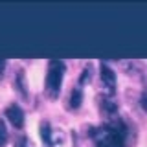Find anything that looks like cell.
<instances>
[{"instance_id":"obj_1","label":"cell","mask_w":147,"mask_h":147,"mask_svg":"<svg viewBox=\"0 0 147 147\" xmlns=\"http://www.w3.org/2000/svg\"><path fill=\"white\" fill-rule=\"evenodd\" d=\"M63 72L64 63L59 59H52L48 63V74H46V94L50 98H57L63 85Z\"/></svg>"},{"instance_id":"obj_2","label":"cell","mask_w":147,"mask_h":147,"mask_svg":"<svg viewBox=\"0 0 147 147\" xmlns=\"http://www.w3.org/2000/svg\"><path fill=\"white\" fill-rule=\"evenodd\" d=\"M99 72H101V81H103V85L109 88V94H114V88H116V74H114V70L107 63H101Z\"/></svg>"},{"instance_id":"obj_3","label":"cell","mask_w":147,"mask_h":147,"mask_svg":"<svg viewBox=\"0 0 147 147\" xmlns=\"http://www.w3.org/2000/svg\"><path fill=\"white\" fill-rule=\"evenodd\" d=\"M6 118L11 121V125L17 127V129H20L22 125H24V110L18 107L17 103L9 105V107L6 109Z\"/></svg>"},{"instance_id":"obj_4","label":"cell","mask_w":147,"mask_h":147,"mask_svg":"<svg viewBox=\"0 0 147 147\" xmlns=\"http://www.w3.org/2000/svg\"><path fill=\"white\" fill-rule=\"evenodd\" d=\"M15 88L17 92L20 94V98L22 99H28V85H26V74L24 70H18L17 72V76H15Z\"/></svg>"},{"instance_id":"obj_5","label":"cell","mask_w":147,"mask_h":147,"mask_svg":"<svg viewBox=\"0 0 147 147\" xmlns=\"http://www.w3.org/2000/svg\"><path fill=\"white\" fill-rule=\"evenodd\" d=\"M81 101H83V90L79 86H76V88L70 92V101H68V103H70L72 109H77L81 105Z\"/></svg>"},{"instance_id":"obj_6","label":"cell","mask_w":147,"mask_h":147,"mask_svg":"<svg viewBox=\"0 0 147 147\" xmlns=\"http://www.w3.org/2000/svg\"><path fill=\"white\" fill-rule=\"evenodd\" d=\"M40 136L48 145H52V132H50V123L48 121H40Z\"/></svg>"},{"instance_id":"obj_7","label":"cell","mask_w":147,"mask_h":147,"mask_svg":"<svg viewBox=\"0 0 147 147\" xmlns=\"http://www.w3.org/2000/svg\"><path fill=\"white\" fill-rule=\"evenodd\" d=\"M101 110H105V114H109V116L112 118L114 114H116V110H118V105L112 103V101L103 99V103H101Z\"/></svg>"},{"instance_id":"obj_8","label":"cell","mask_w":147,"mask_h":147,"mask_svg":"<svg viewBox=\"0 0 147 147\" xmlns=\"http://www.w3.org/2000/svg\"><path fill=\"white\" fill-rule=\"evenodd\" d=\"M7 142V127H6V121L0 118V147H4Z\"/></svg>"},{"instance_id":"obj_9","label":"cell","mask_w":147,"mask_h":147,"mask_svg":"<svg viewBox=\"0 0 147 147\" xmlns=\"http://www.w3.org/2000/svg\"><path fill=\"white\" fill-rule=\"evenodd\" d=\"M90 72H92V66L88 64V66L83 70V76H81V83H86V81H90Z\"/></svg>"},{"instance_id":"obj_10","label":"cell","mask_w":147,"mask_h":147,"mask_svg":"<svg viewBox=\"0 0 147 147\" xmlns=\"http://www.w3.org/2000/svg\"><path fill=\"white\" fill-rule=\"evenodd\" d=\"M140 105L147 112V88H144V92H142V96H140Z\"/></svg>"},{"instance_id":"obj_11","label":"cell","mask_w":147,"mask_h":147,"mask_svg":"<svg viewBox=\"0 0 147 147\" xmlns=\"http://www.w3.org/2000/svg\"><path fill=\"white\" fill-rule=\"evenodd\" d=\"M15 147H28V140H26V136H20L18 140L15 142Z\"/></svg>"},{"instance_id":"obj_12","label":"cell","mask_w":147,"mask_h":147,"mask_svg":"<svg viewBox=\"0 0 147 147\" xmlns=\"http://www.w3.org/2000/svg\"><path fill=\"white\" fill-rule=\"evenodd\" d=\"M4 70H6V59H0V79L4 76Z\"/></svg>"},{"instance_id":"obj_13","label":"cell","mask_w":147,"mask_h":147,"mask_svg":"<svg viewBox=\"0 0 147 147\" xmlns=\"http://www.w3.org/2000/svg\"><path fill=\"white\" fill-rule=\"evenodd\" d=\"M98 147H105V145H101V144H98Z\"/></svg>"}]
</instances>
